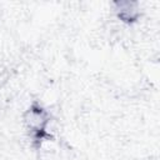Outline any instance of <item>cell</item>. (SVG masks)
<instances>
[{
	"label": "cell",
	"mask_w": 160,
	"mask_h": 160,
	"mask_svg": "<svg viewBox=\"0 0 160 160\" xmlns=\"http://www.w3.org/2000/svg\"><path fill=\"white\" fill-rule=\"evenodd\" d=\"M115 12L116 16L120 21L125 24H132L138 21L140 16V10H139V4L134 1H120L115 2Z\"/></svg>",
	"instance_id": "7a4b0ae2"
},
{
	"label": "cell",
	"mask_w": 160,
	"mask_h": 160,
	"mask_svg": "<svg viewBox=\"0 0 160 160\" xmlns=\"http://www.w3.org/2000/svg\"><path fill=\"white\" fill-rule=\"evenodd\" d=\"M24 125L32 140H44L48 135L50 112L39 102H32L24 114Z\"/></svg>",
	"instance_id": "6da1fadb"
}]
</instances>
